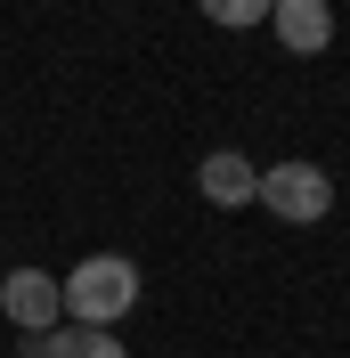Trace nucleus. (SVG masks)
Returning <instances> with one entry per match:
<instances>
[{
  "label": "nucleus",
  "mask_w": 350,
  "mask_h": 358,
  "mask_svg": "<svg viewBox=\"0 0 350 358\" xmlns=\"http://www.w3.org/2000/svg\"><path fill=\"white\" fill-rule=\"evenodd\" d=\"M57 285H66V317L74 326H106L114 334V317L139 310V261H122V252H82Z\"/></svg>",
  "instance_id": "nucleus-1"
},
{
  "label": "nucleus",
  "mask_w": 350,
  "mask_h": 358,
  "mask_svg": "<svg viewBox=\"0 0 350 358\" xmlns=\"http://www.w3.org/2000/svg\"><path fill=\"white\" fill-rule=\"evenodd\" d=\"M269 212V220H285V228H318L334 212V179H326V163H309V155H285V163H269L261 171V196H253Z\"/></svg>",
  "instance_id": "nucleus-2"
},
{
  "label": "nucleus",
  "mask_w": 350,
  "mask_h": 358,
  "mask_svg": "<svg viewBox=\"0 0 350 358\" xmlns=\"http://www.w3.org/2000/svg\"><path fill=\"white\" fill-rule=\"evenodd\" d=\"M0 317H8L24 342H33V334H57V317H66V285H57L49 268L17 261L8 277H0Z\"/></svg>",
  "instance_id": "nucleus-3"
},
{
  "label": "nucleus",
  "mask_w": 350,
  "mask_h": 358,
  "mask_svg": "<svg viewBox=\"0 0 350 358\" xmlns=\"http://www.w3.org/2000/svg\"><path fill=\"white\" fill-rule=\"evenodd\" d=\"M196 196L212 203V212H244V203L261 196V171H253V155H237V147H212V155L196 163Z\"/></svg>",
  "instance_id": "nucleus-4"
},
{
  "label": "nucleus",
  "mask_w": 350,
  "mask_h": 358,
  "mask_svg": "<svg viewBox=\"0 0 350 358\" xmlns=\"http://www.w3.org/2000/svg\"><path fill=\"white\" fill-rule=\"evenodd\" d=\"M269 33L285 41V57H318L334 41V8L326 0H269Z\"/></svg>",
  "instance_id": "nucleus-5"
},
{
  "label": "nucleus",
  "mask_w": 350,
  "mask_h": 358,
  "mask_svg": "<svg viewBox=\"0 0 350 358\" xmlns=\"http://www.w3.org/2000/svg\"><path fill=\"white\" fill-rule=\"evenodd\" d=\"M24 358H131L106 326H57V334H33Z\"/></svg>",
  "instance_id": "nucleus-6"
},
{
  "label": "nucleus",
  "mask_w": 350,
  "mask_h": 358,
  "mask_svg": "<svg viewBox=\"0 0 350 358\" xmlns=\"http://www.w3.org/2000/svg\"><path fill=\"white\" fill-rule=\"evenodd\" d=\"M220 33H244V24H269V0H196Z\"/></svg>",
  "instance_id": "nucleus-7"
}]
</instances>
